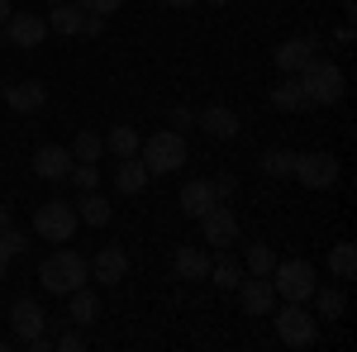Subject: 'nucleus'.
<instances>
[{
    "mask_svg": "<svg viewBox=\"0 0 357 352\" xmlns=\"http://www.w3.org/2000/svg\"><path fill=\"white\" fill-rule=\"evenodd\" d=\"M296 77H301L305 100H310V105H338V100H343V91H348V77H343V67H338L333 57H319V53L310 57V62H305Z\"/></svg>",
    "mask_w": 357,
    "mask_h": 352,
    "instance_id": "1",
    "label": "nucleus"
},
{
    "mask_svg": "<svg viewBox=\"0 0 357 352\" xmlns=\"http://www.w3.org/2000/svg\"><path fill=\"white\" fill-rule=\"evenodd\" d=\"M38 281H43V291H48V296H72L77 286L91 281V262H86L82 252H72V247H57V252L43 257Z\"/></svg>",
    "mask_w": 357,
    "mask_h": 352,
    "instance_id": "2",
    "label": "nucleus"
},
{
    "mask_svg": "<svg viewBox=\"0 0 357 352\" xmlns=\"http://www.w3.org/2000/svg\"><path fill=\"white\" fill-rule=\"evenodd\" d=\"M272 324H276V338L286 343V348H314L319 343V319L305 309V305H296V300H286V305H276L272 309Z\"/></svg>",
    "mask_w": 357,
    "mask_h": 352,
    "instance_id": "3",
    "label": "nucleus"
},
{
    "mask_svg": "<svg viewBox=\"0 0 357 352\" xmlns=\"http://www.w3.org/2000/svg\"><path fill=\"white\" fill-rule=\"evenodd\" d=\"M143 167H148V176H167V171H176V167H186V134H176V129H158V134H148L143 143Z\"/></svg>",
    "mask_w": 357,
    "mask_h": 352,
    "instance_id": "4",
    "label": "nucleus"
},
{
    "mask_svg": "<svg viewBox=\"0 0 357 352\" xmlns=\"http://www.w3.org/2000/svg\"><path fill=\"white\" fill-rule=\"evenodd\" d=\"M314 286H319V276H314V262H305V257H276L272 267V291L276 300H296V305H305V300L314 296Z\"/></svg>",
    "mask_w": 357,
    "mask_h": 352,
    "instance_id": "5",
    "label": "nucleus"
},
{
    "mask_svg": "<svg viewBox=\"0 0 357 352\" xmlns=\"http://www.w3.org/2000/svg\"><path fill=\"white\" fill-rule=\"evenodd\" d=\"M77 205H67V200H43L38 210H33V234L43 238V243H72V234H77Z\"/></svg>",
    "mask_w": 357,
    "mask_h": 352,
    "instance_id": "6",
    "label": "nucleus"
},
{
    "mask_svg": "<svg viewBox=\"0 0 357 352\" xmlns=\"http://www.w3.org/2000/svg\"><path fill=\"white\" fill-rule=\"evenodd\" d=\"M291 176L301 181L305 190H329L338 181V162H333V153H296V167H291Z\"/></svg>",
    "mask_w": 357,
    "mask_h": 352,
    "instance_id": "7",
    "label": "nucleus"
},
{
    "mask_svg": "<svg viewBox=\"0 0 357 352\" xmlns=\"http://www.w3.org/2000/svg\"><path fill=\"white\" fill-rule=\"evenodd\" d=\"M200 234H205V243H215V252H220V247H234L238 243V219H234V210H229L224 200H215V205L200 215Z\"/></svg>",
    "mask_w": 357,
    "mask_h": 352,
    "instance_id": "8",
    "label": "nucleus"
},
{
    "mask_svg": "<svg viewBox=\"0 0 357 352\" xmlns=\"http://www.w3.org/2000/svg\"><path fill=\"white\" fill-rule=\"evenodd\" d=\"M238 305H243L252 319H267V314L276 309L272 276H243V281H238Z\"/></svg>",
    "mask_w": 357,
    "mask_h": 352,
    "instance_id": "9",
    "label": "nucleus"
},
{
    "mask_svg": "<svg viewBox=\"0 0 357 352\" xmlns=\"http://www.w3.org/2000/svg\"><path fill=\"white\" fill-rule=\"evenodd\" d=\"M314 53H319V38H314V33H301V38H286V43L272 53V62H276V72H281V77H296Z\"/></svg>",
    "mask_w": 357,
    "mask_h": 352,
    "instance_id": "10",
    "label": "nucleus"
},
{
    "mask_svg": "<svg viewBox=\"0 0 357 352\" xmlns=\"http://www.w3.org/2000/svg\"><path fill=\"white\" fill-rule=\"evenodd\" d=\"M0 29H5V38H10L15 48H38V43L48 38V20H43V15H20V10Z\"/></svg>",
    "mask_w": 357,
    "mask_h": 352,
    "instance_id": "11",
    "label": "nucleus"
},
{
    "mask_svg": "<svg viewBox=\"0 0 357 352\" xmlns=\"http://www.w3.org/2000/svg\"><path fill=\"white\" fill-rule=\"evenodd\" d=\"M129 276V252L119 243H110V247H100L96 257H91V281H100V286H119Z\"/></svg>",
    "mask_w": 357,
    "mask_h": 352,
    "instance_id": "12",
    "label": "nucleus"
},
{
    "mask_svg": "<svg viewBox=\"0 0 357 352\" xmlns=\"http://www.w3.org/2000/svg\"><path fill=\"white\" fill-rule=\"evenodd\" d=\"M72 162H77V158H72V148H62V143H43V148H38V153H33V176H43V181H62V176H67V171H72Z\"/></svg>",
    "mask_w": 357,
    "mask_h": 352,
    "instance_id": "13",
    "label": "nucleus"
},
{
    "mask_svg": "<svg viewBox=\"0 0 357 352\" xmlns=\"http://www.w3.org/2000/svg\"><path fill=\"white\" fill-rule=\"evenodd\" d=\"M43 319H48V314H43V305H38V300L20 296L15 305H10V328H15V338H20V343L38 338V333H43Z\"/></svg>",
    "mask_w": 357,
    "mask_h": 352,
    "instance_id": "14",
    "label": "nucleus"
},
{
    "mask_svg": "<svg viewBox=\"0 0 357 352\" xmlns=\"http://www.w3.org/2000/svg\"><path fill=\"white\" fill-rule=\"evenodd\" d=\"M195 124H200L210 138H220V143L238 138V129H243V124H238V114H234L229 105H205L200 114H195Z\"/></svg>",
    "mask_w": 357,
    "mask_h": 352,
    "instance_id": "15",
    "label": "nucleus"
},
{
    "mask_svg": "<svg viewBox=\"0 0 357 352\" xmlns=\"http://www.w3.org/2000/svg\"><path fill=\"white\" fill-rule=\"evenodd\" d=\"M48 100V86L38 82V77H24V82H15L5 91V105L15 109V114H33V109H43Z\"/></svg>",
    "mask_w": 357,
    "mask_h": 352,
    "instance_id": "16",
    "label": "nucleus"
},
{
    "mask_svg": "<svg viewBox=\"0 0 357 352\" xmlns=\"http://www.w3.org/2000/svg\"><path fill=\"white\" fill-rule=\"evenodd\" d=\"M148 181H153V176H148V167H143V158H119V162H114V190H119V195H143V190H148Z\"/></svg>",
    "mask_w": 357,
    "mask_h": 352,
    "instance_id": "17",
    "label": "nucleus"
},
{
    "mask_svg": "<svg viewBox=\"0 0 357 352\" xmlns=\"http://www.w3.org/2000/svg\"><path fill=\"white\" fill-rule=\"evenodd\" d=\"M267 100H272V109H281V114H301V109H310L301 77H281V82L267 91Z\"/></svg>",
    "mask_w": 357,
    "mask_h": 352,
    "instance_id": "18",
    "label": "nucleus"
},
{
    "mask_svg": "<svg viewBox=\"0 0 357 352\" xmlns=\"http://www.w3.org/2000/svg\"><path fill=\"white\" fill-rule=\"evenodd\" d=\"M172 267H176L181 281H205V276H210V252H205V247H176Z\"/></svg>",
    "mask_w": 357,
    "mask_h": 352,
    "instance_id": "19",
    "label": "nucleus"
},
{
    "mask_svg": "<svg viewBox=\"0 0 357 352\" xmlns=\"http://www.w3.org/2000/svg\"><path fill=\"white\" fill-rule=\"evenodd\" d=\"M176 205H181V215H186V219H200L210 205H215V190H210V181H186L181 195H176Z\"/></svg>",
    "mask_w": 357,
    "mask_h": 352,
    "instance_id": "20",
    "label": "nucleus"
},
{
    "mask_svg": "<svg viewBox=\"0 0 357 352\" xmlns=\"http://www.w3.org/2000/svg\"><path fill=\"white\" fill-rule=\"evenodd\" d=\"M248 271H243V262H234L229 257V247H220V257L210 262V276L205 281H215V291H238V281H243Z\"/></svg>",
    "mask_w": 357,
    "mask_h": 352,
    "instance_id": "21",
    "label": "nucleus"
},
{
    "mask_svg": "<svg viewBox=\"0 0 357 352\" xmlns=\"http://www.w3.org/2000/svg\"><path fill=\"white\" fill-rule=\"evenodd\" d=\"M77 219L91 224V229H100V224H110V219H114V205L100 195V190H82V200H77Z\"/></svg>",
    "mask_w": 357,
    "mask_h": 352,
    "instance_id": "22",
    "label": "nucleus"
},
{
    "mask_svg": "<svg viewBox=\"0 0 357 352\" xmlns=\"http://www.w3.org/2000/svg\"><path fill=\"white\" fill-rule=\"evenodd\" d=\"M96 314H100V300H96V291L77 286V291L67 296V319H72L77 328H91V324H96Z\"/></svg>",
    "mask_w": 357,
    "mask_h": 352,
    "instance_id": "23",
    "label": "nucleus"
},
{
    "mask_svg": "<svg viewBox=\"0 0 357 352\" xmlns=\"http://www.w3.org/2000/svg\"><path fill=\"white\" fill-rule=\"evenodd\" d=\"M82 5H77V0H57V5H48V15H43V20H48V33H77V29H82Z\"/></svg>",
    "mask_w": 357,
    "mask_h": 352,
    "instance_id": "24",
    "label": "nucleus"
},
{
    "mask_svg": "<svg viewBox=\"0 0 357 352\" xmlns=\"http://www.w3.org/2000/svg\"><path fill=\"white\" fill-rule=\"evenodd\" d=\"M314 309H319V319H343L348 314V296H343V286H314Z\"/></svg>",
    "mask_w": 357,
    "mask_h": 352,
    "instance_id": "25",
    "label": "nucleus"
},
{
    "mask_svg": "<svg viewBox=\"0 0 357 352\" xmlns=\"http://www.w3.org/2000/svg\"><path fill=\"white\" fill-rule=\"evenodd\" d=\"M329 271L338 281H353L357 276V247L353 243H333L329 247Z\"/></svg>",
    "mask_w": 357,
    "mask_h": 352,
    "instance_id": "26",
    "label": "nucleus"
},
{
    "mask_svg": "<svg viewBox=\"0 0 357 352\" xmlns=\"http://www.w3.org/2000/svg\"><path fill=\"white\" fill-rule=\"evenodd\" d=\"M262 167V176H272V181H286L291 176V167H296V153H286V148H272V153H262L257 158Z\"/></svg>",
    "mask_w": 357,
    "mask_h": 352,
    "instance_id": "27",
    "label": "nucleus"
},
{
    "mask_svg": "<svg viewBox=\"0 0 357 352\" xmlns=\"http://www.w3.org/2000/svg\"><path fill=\"white\" fill-rule=\"evenodd\" d=\"M105 148H110L114 158H134L138 153V129L134 124H114L110 134H105Z\"/></svg>",
    "mask_w": 357,
    "mask_h": 352,
    "instance_id": "28",
    "label": "nucleus"
},
{
    "mask_svg": "<svg viewBox=\"0 0 357 352\" xmlns=\"http://www.w3.org/2000/svg\"><path fill=\"white\" fill-rule=\"evenodd\" d=\"M272 267H276V252L267 243H248V252H243V271L248 276H272Z\"/></svg>",
    "mask_w": 357,
    "mask_h": 352,
    "instance_id": "29",
    "label": "nucleus"
},
{
    "mask_svg": "<svg viewBox=\"0 0 357 352\" xmlns=\"http://www.w3.org/2000/svg\"><path fill=\"white\" fill-rule=\"evenodd\" d=\"M100 153H105V138L100 134L82 129V134L72 138V158H77V162H100Z\"/></svg>",
    "mask_w": 357,
    "mask_h": 352,
    "instance_id": "30",
    "label": "nucleus"
},
{
    "mask_svg": "<svg viewBox=\"0 0 357 352\" xmlns=\"http://www.w3.org/2000/svg\"><path fill=\"white\" fill-rule=\"evenodd\" d=\"M67 176L77 181V190H96V186H100V162H72Z\"/></svg>",
    "mask_w": 357,
    "mask_h": 352,
    "instance_id": "31",
    "label": "nucleus"
},
{
    "mask_svg": "<svg viewBox=\"0 0 357 352\" xmlns=\"http://www.w3.org/2000/svg\"><path fill=\"white\" fill-rule=\"evenodd\" d=\"M0 247H5L10 257H20V252H24V247H29L24 229H15V224H5V229H0Z\"/></svg>",
    "mask_w": 357,
    "mask_h": 352,
    "instance_id": "32",
    "label": "nucleus"
},
{
    "mask_svg": "<svg viewBox=\"0 0 357 352\" xmlns=\"http://www.w3.org/2000/svg\"><path fill=\"white\" fill-rule=\"evenodd\" d=\"M53 348H57V352H82V348H86V333H82V328H67Z\"/></svg>",
    "mask_w": 357,
    "mask_h": 352,
    "instance_id": "33",
    "label": "nucleus"
},
{
    "mask_svg": "<svg viewBox=\"0 0 357 352\" xmlns=\"http://www.w3.org/2000/svg\"><path fill=\"white\" fill-rule=\"evenodd\" d=\"M191 124H195V109L191 105H172V129H176V134H186Z\"/></svg>",
    "mask_w": 357,
    "mask_h": 352,
    "instance_id": "34",
    "label": "nucleus"
},
{
    "mask_svg": "<svg viewBox=\"0 0 357 352\" xmlns=\"http://www.w3.org/2000/svg\"><path fill=\"white\" fill-rule=\"evenodd\" d=\"M210 190H215V200H229V195H234V190H238V181H234V176H229V171H220V176H215V181H210Z\"/></svg>",
    "mask_w": 357,
    "mask_h": 352,
    "instance_id": "35",
    "label": "nucleus"
},
{
    "mask_svg": "<svg viewBox=\"0 0 357 352\" xmlns=\"http://www.w3.org/2000/svg\"><path fill=\"white\" fill-rule=\"evenodd\" d=\"M77 5H82L86 15H114V10H119L124 0H77Z\"/></svg>",
    "mask_w": 357,
    "mask_h": 352,
    "instance_id": "36",
    "label": "nucleus"
},
{
    "mask_svg": "<svg viewBox=\"0 0 357 352\" xmlns=\"http://www.w3.org/2000/svg\"><path fill=\"white\" fill-rule=\"evenodd\" d=\"M77 33H86V38H100L105 33V15H82V29Z\"/></svg>",
    "mask_w": 357,
    "mask_h": 352,
    "instance_id": "37",
    "label": "nucleus"
},
{
    "mask_svg": "<svg viewBox=\"0 0 357 352\" xmlns=\"http://www.w3.org/2000/svg\"><path fill=\"white\" fill-rule=\"evenodd\" d=\"M10 262H15V257H10V252L0 247V281H5V271H10Z\"/></svg>",
    "mask_w": 357,
    "mask_h": 352,
    "instance_id": "38",
    "label": "nucleus"
},
{
    "mask_svg": "<svg viewBox=\"0 0 357 352\" xmlns=\"http://www.w3.org/2000/svg\"><path fill=\"white\" fill-rule=\"evenodd\" d=\"M10 15H15V5H10V0H0V24H5Z\"/></svg>",
    "mask_w": 357,
    "mask_h": 352,
    "instance_id": "39",
    "label": "nucleus"
},
{
    "mask_svg": "<svg viewBox=\"0 0 357 352\" xmlns=\"http://www.w3.org/2000/svg\"><path fill=\"white\" fill-rule=\"evenodd\" d=\"M162 5H172V10H191L195 0H162Z\"/></svg>",
    "mask_w": 357,
    "mask_h": 352,
    "instance_id": "40",
    "label": "nucleus"
},
{
    "mask_svg": "<svg viewBox=\"0 0 357 352\" xmlns=\"http://www.w3.org/2000/svg\"><path fill=\"white\" fill-rule=\"evenodd\" d=\"M5 224H10V210H5V205H0V229H5Z\"/></svg>",
    "mask_w": 357,
    "mask_h": 352,
    "instance_id": "41",
    "label": "nucleus"
},
{
    "mask_svg": "<svg viewBox=\"0 0 357 352\" xmlns=\"http://www.w3.org/2000/svg\"><path fill=\"white\" fill-rule=\"evenodd\" d=\"M338 5H343V10H353V0H338Z\"/></svg>",
    "mask_w": 357,
    "mask_h": 352,
    "instance_id": "42",
    "label": "nucleus"
},
{
    "mask_svg": "<svg viewBox=\"0 0 357 352\" xmlns=\"http://www.w3.org/2000/svg\"><path fill=\"white\" fill-rule=\"evenodd\" d=\"M210 5H229V0H210Z\"/></svg>",
    "mask_w": 357,
    "mask_h": 352,
    "instance_id": "43",
    "label": "nucleus"
},
{
    "mask_svg": "<svg viewBox=\"0 0 357 352\" xmlns=\"http://www.w3.org/2000/svg\"><path fill=\"white\" fill-rule=\"evenodd\" d=\"M48 5H57V0H48Z\"/></svg>",
    "mask_w": 357,
    "mask_h": 352,
    "instance_id": "44",
    "label": "nucleus"
}]
</instances>
